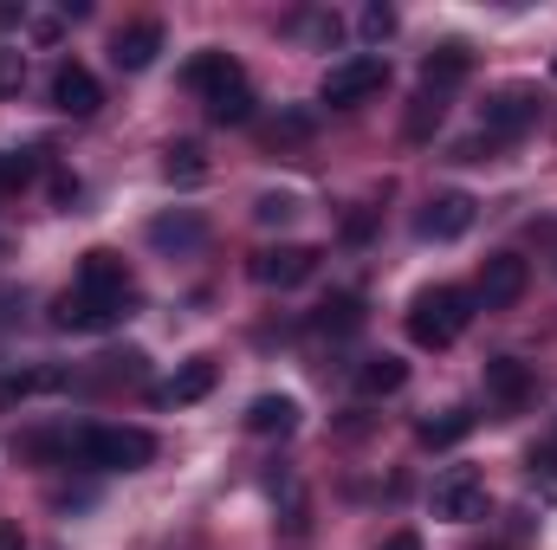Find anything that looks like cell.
I'll use <instances>...</instances> for the list:
<instances>
[{
	"instance_id": "cell-25",
	"label": "cell",
	"mask_w": 557,
	"mask_h": 550,
	"mask_svg": "<svg viewBox=\"0 0 557 550\" xmlns=\"http://www.w3.org/2000/svg\"><path fill=\"white\" fill-rule=\"evenodd\" d=\"M441 111H447V98L421 91V98H416V111H409V137H416V142H428V137H434V124H441Z\"/></svg>"
},
{
	"instance_id": "cell-22",
	"label": "cell",
	"mask_w": 557,
	"mask_h": 550,
	"mask_svg": "<svg viewBox=\"0 0 557 550\" xmlns=\"http://www.w3.org/2000/svg\"><path fill=\"white\" fill-rule=\"evenodd\" d=\"M467 434H473V414L467 409H447V414H434V421H421L416 427L421 447H454V440H467Z\"/></svg>"
},
{
	"instance_id": "cell-13",
	"label": "cell",
	"mask_w": 557,
	"mask_h": 550,
	"mask_svg": "<svg viewBox=\"0 0 557 550\" xmlns=\"http://www.w3.org/2000/svg\"><path fill=\"white\" fill-rule=\"evenodd\" d=\"M208 240V227H201V214H162V221H149V247H162V253H195Z\"/></svg>"
},
{
	"instance_id": "cell-20",
	"label": "cell",
	"mask_w": 557,
	"mask_h": 550,
	"mask_svg": "<svg viewBox=\"0 0 557 550\" xmlns=\"http://www.w3.org/2000/svg\"><path fill=\"white\" fill-rule=\"evenodd\" d=\"M403 383H409V363H403V357H370V363L357 370V396H370V402H376V396H396Z\"/></svg>"
},
{
	"instance_id": "cell-11",
	"label": "cell",
	"mask_w": 557,
	"mask_h": 550,
	"mask_svg": "<svg viewBox=\"0 0 557 550\" xmlns=\"http://www.w3.org/2000/svg\"><path fill=\"white\" fill-rule=\"evenodd\" d=\"M156 52H162V20H131V26H117V39H111L117 72H149Z\"/></svg>"
},
{
	"instance_id": "cell-21",
	"label": "cell",
	"mask_w": 557,
	"mask_h": 550,
	"mask_svg": "<svg viewBox=\"0 0 557 550\" xmlns=\"http://www.w3.org/2000/svg\"><path fill=\"white\" fill-rule=\"evenodd\" d=\"M227 78H240V59H227V52H195L188 59V85L208 98L214 85H227Z\"/></svg>"
},
{
	"instance_id": "cell-32",
	"label": "cell",
	"mask_w": 557,
	"mask_h": 550,
	"mask_svg": "<svg viewBox=\"0 0 557 550\" xmlns=\"http://www.w3.org/2000/svg\"><path fill=\"white\" fill-rule=\"evenodd\" d=\"M532 466H545V473H552V479H557V440H545V447L532 453Z\"/></svg>"
},
{
	"instance_id": "cell-2",
	"label": "cell",
	"mask_w": 557,
	"mask_h": 550,
	"mask_svg": "<svg viewBox=\"0 0 557 550\" xmlns=\"http://www.w3.org/2000/svg\"><path fill=\"white\" fill-rule=\"evenodd\" d=\"M72 453L85 466H98V473H131V466L156 460V434H143V427H85L72 440Z\"/></svg>"
},
{
	"instance_id": "cell-14",
	"label": "cell",
	"mask_w": 557,
	"mask_h": 550,
	"mask_svg": "<svg viewBox=\"0 0 557 550\" xmlns=\"http://www.w3.org/2000/svg\"><path fill=\"white\" fill-rule=\"evenodd\" d=\"M214 376H221V370H214L208 357H195V363H182V370H175V376L156 389V402H169V409H182V402H201V396L214 389Z\"/></svg>"
},
{
	"instance_id": "cell-23",
	"label": "cell",
	"mask_w": 557,
	"mask_h": 550,
	"mask_svg": "<svg viewBox=\"0 0 557 550\" xmlns=\"http://www.w3.org/2000/svg\"><path fill=\"white\" fill-rule=\"evenodd\" d=\"M65 376L59 370H20V376H0V409H13V402H26V396H39V389H59Z\"/></svg>"
},
{
	"instance_id": "cell-18",
	"label": "cell",
	"mask_w": 557,
	"mask_h": 550,
	"mask_svg": "<svg viewBox=\"0 0 557 550\" xmlns=\"http://www.w3.org/2000/svg\"><path fill=\"white\" fill-rule=\"evenodd\" d=\"M311 330H318V337H350V330H363V298H357V291L324 298L318 317H311Z\"/></svg>"
},
{
	"instance_id": "cell-33",
	"label": "cell",
	"mask_w": 557,
	"mask_h": 550,
	"mask_svg": "<svg viewBox=\"0 0 557 550\" xmlns=\"http://www.w3.org/2000/svg\"><path fill=\"white\" fill-rule=\"evenodd\" d=\"M383 550H421L416 532H396V538H383Z\"/></svg>"
},
{
	"instance_id": "cell-19",
	"label": "cell",
	"mask_w": 557,
	"mask_h": 550,
	"mask_svg": "<svg viewBox=\"0 0 557 550\" xmlns=\"http://www.w3.org/2000/svg\"><path fill=\"white\" fill-rule=\"evenodd\" d=\"M460 78H467V52H460V46H441V52H428V59H421V91L447 98Z\"/></svg>"
},
{
	"instance_id": "cell-24",
	"label": "cell",
	"mask_w": 557,
	"mask_h": 550,
	"mask_svg": "<svg viewBox=\"0 0 557 550\" xmlns=\"http://www.w3.org/2000/svg\"><path fill=\"white\" fill-rule=\"evenodd\" d=\"M162 175H169L175 188H195V182H208V162H201V149H195V142H175V149H169V162H162Z\"/></svg>"
},
{
	"instance_id": "cell-30",
	"label": "cell",
	"mask_w": 557,
	"mask_h": 550,
	"mask_svg": "<svg viewBox=\"0 0 557 550\" xmlns=\"http://www.w3.org/2000/svg\"><path fill=\"white\" fill-rule=\"evenodd\" d=\"M20 311H26V291L0 285V330H7V324H20Z\"/></svg>"
},
{
	"instance_id": "cell-1",
	"label": "cell",
	"mask_w": 557,
	"mask_h": 550,
	"mask_svg": "<svg viewBox=\"0 0 557 550\" xmlns=\"http://www.w3.org/2000/svg\"><path fill=\"white\" fill-rule=\"evenodd\" d=\"M467 324H473V298L460 285H428L409 298V337L421 350H447Z\"/></svg>"
},
{
	"instance_id": "cell-28",
	"label": "cell",
	"mask_w": 557,
	"mask_h": 550,
	"mask_svg": "<svg viewBox=\"0 0 557 550\" xmlns=\"http://www.w3.org/2000/svg\"><path fill=\"white\" fill-rule=\"evenodd\" d=\"M357 26H363V39H389L396 33V7H363Z\"/></svg>"
},
{
	"instance_id": "cell-16",
	"label": "cell",
	"mask_w": 557,
	"mask_h": 550,
	"mask_svg": "<svg viewBox=\"0 0 557 550\" xmlns=\"http://www.w3.org/2000/svg\"><path fill=\"white\" fill-rule=\"evenodd\" d=\"M201 104H208V117H214V124H253V85H247V72H240V78H227V85H214Z\"/></svg>"
},
{
	"instance_id": "cell-3",
	"label": "cell",
	"mask_w": 557,
	"mask_h": 550,
	"mask_svg": "<svg viewBox=\"0 0 557 550\" xmlns=\"http://www.w3.org/2000/svg\"><path fill=\"white\" fill-rule=\"evenodd\" d=\"M383 85H389V59H383V52H350V59H337V65L324 72L318 98H324L331 111H350V104L376 98Z\"/></svg>"
},
{
	"instance_id": "cell-31",
	"label": "cell",
	"mask_w": 557,
	"mask_h": 550,
	"mask_svg": "<svg viewBox=\"0 0 557 550\" xmlns=\"http://www.w3.org/2000/svg\"><path fill=\"white\" fill-rule=\"evenodd\" d=\"M0 550H26V538H20V525H13V518H0Z\"/></svg>"
},
{
	"instance_id": "cell-17",
	"label": "cell",
	"mask_w": 557,
	"mask_h": 550,
	"mask_svg": "<svg viewBox=\"0 0 557 550\" xmlns=\"http://www.w3.org/2000/svg\"><path fill=\"white\" fill-rule=\"evenodd\" d=\"M486 396L506 402V409H519V402L532 396V370H525L519 357H493V363H486Z\"/></svg>"
},
{
	"instance_id": "cell-29",
	"label": "cell",
	"mask_w": 557,
	"mask_h": 550,
	"mask_svg": "<svg viewBox=\"0 0 557 550\" xmlns=\"http://www.w3.org/2000/svg\"><path fill=\"white\" fill-rule=\"evenodd\" d=\"M20 78H26V59H20V52H0V98H13Z\"/></svg>"
},
{
	"instance_id": "cell-6",
	"label": "cell",
	"mask_w": 557,
	"mask_h": 550,
	"mask_svg": "<svg viewBox=\"0 0 557 550\" xmlns=\"http://www.w3.org/2000/svg\"><path fill=\"white\" fill-rule=\"evenodd\" d=\"M131 317V304L124 298H91V291H59L52 298V330H111V324H124Z\"/></svg>"
},
{
	"instance_id": "cell-26",
	"label": "cell",
	"mask_w": 557,
	"mask_h": 550,
	"mask_svg": "<svg viewBox=\"0 0 557 550\" xmlns=\"http://www.w3.org/2000/svg\"><path fill=\"white\" fill-rule=\"evenodd\" d=\"M292 214H298L292 195H260V201H253V221H260V227H285Z\"/></svg>"
},
{
	"instance_id": "cell-5",
	"label": "cell",
	"mask_w": 557,
	"mask_h": 550,
	"mask_svg": "<svg viewBox=\"0 0 557 550\" xmlns=\"http://www.w3.org/2000/svg\"><path fill=\"white\" fill-rule=\"evenodd\" d=\"M434 518H447V525L486 518V479H480L473 466H447V473L434 479Z\"/></svg>"
},
{
	"instance_id": "cell-27",
	"label": "cell",
	"mask_w": 557,
	"mask_h": 550,
	"mask_svg": "<svg viewBox=\"0 0 557 550\" xmlns=\"http://www.w3.org/2000/svg\"><path fill=\"white\" fill-rule=\"evenodd\" d=\"M33 168H39L33 155H0V195H7V188H26V182H33Z\"/></svg>"
},
{
	"instance_id": "cell-12",
	"label": "cell",
	"mask_w": 557,
	"mask_h": 550,
	"mask_svg": "<svg viewBox=\"0 0 557 550\" xmlns=\"http://www.w3.org/2000/svg\"><path fill=\"white\" fill-rule=\"evenodd\" d=\"M78 291H91V298H137V285H131V273H124V260L117 253H104V247H91L85 253V266H78Z\"/></svg>"
},
{
	"instance_id": "cell-4",
	"label": "cell",
	"mask_w": 557,
	"mask_h": 550,
	"mask_svg": "<svg viewBox=\"0 0 557 550\" xmlns=\"http://www.w3.org/2000/svg\"><path fill=\"white\" fill-rule=\"evenodd\" d=\"M539 111H545V98H539V85H499L493 98H486V137L493 142H512L525 137L532 124H539Z\"/></svg>"
},
{
	"instance_id": "cell-15",
	"label": "cell",
	"mask_w": 557,
	"mask_h": 550,
	"mask_svg": "<svg viewBox=\"0 0 557 550\" xmlns=\"http://www.w3.org/2000/svg\"><path fill=\"white\" fill-rule=\"evenodd\" d=\"M292 427H298V402H292V396H253V402H247V434L285 440Z\"/></svg>"
},
{
	"instance_id": "cell-8",
	"label": "cell",
	"mask_w": 557,
	"mask_h": 550,
	"mask_svg": "<svg viewBox=\"0 0 557 550\" xmlns=\"http://www.w3.org/2000/svg\"><path fill=\"white\" fill-rule=\"evenodd\" d=\"M525 285H532V273H525L519 253H493V260L480 266V304H486V311H506V304L525 298Z\"/></svg>"
},
{
	"instance_id": "cell-7",
	"label": "cell",
	"mask_w": 557,
	"mask_h": 550,
	"mask_svg": "<svg viewBox=\"0 0 557 550\" xmlns=\"http://www.w3.org/2000/svg\"><path fill=\"white\" fill-rule=\"evenodd\" d=\"M467 227H473V195H460V188H441L416 221L421 240H460Z\"/></svg>"
},
{
	"instance_id": "cell-10",
	"label": "cell",
	"mask_w": 557,
	"mask_h": 550,
	"mask_svg": "<svg viewBox=\"0 0 557 550\" xmlns=\"http://www.w3.org/2000/svg\"><path fill=\"white\" fill-rule=\"evenodd\" d=\"M52 104L65 111V117H98V104H104V91H98V78L78 65V59H65L59 72H52Z\"/></svg>"
},
{
	"instance_id": "cell-9",
	"label": "cell",
	"mask_w": 557,
	"mask_h": 550,
	"mask_svg": "<svg viewBox=\"0 0 557 550\" xmlns=\"http://www.w3.org/2000/svg\"><path fill=\"white\" fill-rule=\"evenodd\" d=\"M311 273H318V253L311 247H267V253H253V278L267 291H292V285H305Z\"/></svg>"
}]
</instances>
